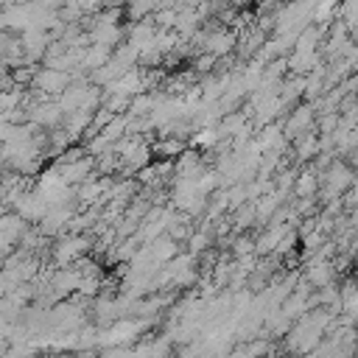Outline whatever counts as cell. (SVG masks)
Here are the masks:
<instances>
[{
  "mask_svg": "<svg viewBox=\"0 0 358 358\" xmlns=\"http://www.w3.org/2000/svg\"><path fill=\"white\" fill-rule=\"evenodd\" d=\"M333 324H336V316L327 308H313L291 324V330L285 333V347L294 355H310L327 338Z\"/></svg>",
  "mask_w": 358,
  "mask_h": 358,
  "instance_id": "1",
  "label": "cell"
},
{
  "mask_svg": "<svg viewBox=\"0 0 358 358\" xmlns=\"http://www.w3.org/2000/svg\"><path fill=\"white\" fill-rule=\"evenodd\" d=\"M90 249H92V238L90 235H64L50 249V257H53L56 268H70L78 260H84Z\"/></svg>",
  "mask_w": 358,
  "mask_h": 358,
  "instance_id": "2",
  "label": "cell"
},
{
  "mask_svg": "<svg viewBox=\"0 0 358 358\" xmlns=\"http://www.w3.org/2000/svg\"><path fill=\"white\" fill-rule=\"evenodd\" d=\"M87 322V313H84V305L76 302V299H62L50 308V330H59V333H73V330H81Z\"/></svg>",
  "mask_w": 358,
  "mask_h": 358,
  "instance_id": "3",
  "label": "cell"
},
{
  "mask_svg": "<svg viewBox=\"0 0 358 358\" xmlns=\"http://www.w3.org/2000/svg\"><path fill=\"white\" fill-rule=\"evenodd\" d=\"M64 112L56 101H34L28 106V123H34L39 131H56L59 126H64Z\"/></svg>",
  "mask_w": 358,
  "mask_h": 358,
  "instance_id": "4",
  "label": "cell"
},
{
  "mask_svg": "<svg viewBox=\"0 0 358 358\" xmlns=\"http://www.w3.org/2000/svg\"><path fill=\"white\" fill-rule=\"evenodd\" d=\"M352 182H355V173H352V168H350L347 162H341V159H333V165H330L327 171H322L324 196H327L330 201L338 199V196H344V193H350Z\"/></svg>",
  "mask_w": 358,
  "mask_h": 358,
  "instance_id": "5",
  "label": "cell"
},
{
  "mask_svg": "<svg viewBox=\"0 0 358 358\" xmlns=\"http://www.w3.org/2000/svg\"><path fill=\"white\" fill-rule=\"evenodd\" d=\"M238 48V34L229 28H213L204 31V42H201V53L213 56V59H224L227 53H232Z\"/></svg>",
  "mask_w": 358,
  "mask_h": 358,
  "instance_id": "6",
  "label": "cell"
},
{
  "mask_svg": "<svg viewBox=\"0 0 358 358\" xmlns=\"http://www.w3.org/2000/svg\"><path fill=\"white\" fill-rule=\"evenodd\" d=\"M313 129H316V109L308 106V103L296 106V109L288 115V120L282 123V134H285V140H291V143H294L296 137L313 131Z\"/></svg>",
  "mask_w": 358,
  "mask_h": 358,
  "instance_id": "7",
  "label": "cell"
},
{
  "mask_svg": "<svg viewBox=\"0 0 358 358\" xmlns=\"http://www.w3.org/2000/svg\"><path fill=\"white\" fill-rule=\"evenodd\" d=\"M336 263H330V260H308V266H305V274H302V280L308 282V285H313V288H327V285H333L336 282Z\"/></svg>",
  "mask_w": 358,
  "mask_h": 358,
  "instance_id": "8",
  "label": "cell"
},
{
  "mask_svg": "<svg viewBox=\"0 0 358 358\" xmlns=\"http://www.w3.org/2000/svg\"><path fill=\"white\" fill-rule=\"evenodd\" d=\"M148 252H151V257H154V263H159V266H168L171 260H176L182 252H179V243L173 241V238H168V235H159L157 241H151L148 243Z\"/></svg>",
  "mask_w": 358,
  "mask_h": 358,
  "instance_id": "9",
  "label": "cell"
},
{
  "mask_svg": "<svg viewBox=\"0 0 358 358\" xmlns=\"http://www.w3.org/2000/svg\"><path fill=\"white\" fill-rule=\"evenodd\" d=\"M112 59V50L109 48H101V45H87L84 53H81V70L90 76L95 70H101L106 62Z\"/></svg>",
  "mask_w": 358,
  "mask_h": 358,
  "instance_id": "10",
  "label": "cell"
},
{
  "mask_svg": "<svg viewBox=\"0 0 358 358\" xmlns=\"http://www.w3.org/2000/svg\"><path fill=\"white\" fill-rule=\"evenodd\" d=\"M319 182H322V173L310 165V168H305V171H299V173H296L294 193H296L299 199H313V193L319 190Z\"/></svg>",
  "mask_w": 358,
  "mask_h": 358,
  "instance_id": "11",
  "label": "cell"
},
{
  "mask_svg": "<svg viewBox=\"0 0 358 358\" xmlns=\"http://www.w3.org/2000/svg\"><path fill=\"white\" fill-rule=\"evenodd\" d=\"M294 157L302 159V162L310 159V157H319V131L316 129L294 140Z\"/></svg>",
  "mask_w": 358,
  "mask_h": 358,
  "instance_id": "12",
  "label": "cell"
},
{
  "mask_svg": "<svg viewBox=\"0 0 358 358\" xmlns=\"http://www.w3.org/2000/svg\"><path fill=\"white\" fill-rule=\"evenodd\" d=\"M232 257H235V260L255 257V238H249V235H235V238H232Z\"/></svg>",
  "mask_w": 358,
  "mask_h": 358,
  "instance_id": "13",
  "label": "cell"
},
{
  "mask_svg": "<svg viewBox=\"0 0 358 358\" xmlns=\"http://www.w3.org/2000/svg\"><path fill=\"white\" fill-rule=\"evenodd\" d=\"M157 8H159V3H131V6H126V14H129L134 22H145V17L154 14Z\"/></svg>",
  "mask_w": 358,
  "mask_h": 358,
  "instance_id": "14",
  "label": "cell"
},
{
  "mask_svg": "<svg viewBox=\"0 0 358 358\" xmlns=\"http://www.w3.org/2000/svg\"><path fill=\"white\" fill-rule=\"evenodd\" d=\"M221 140V134H218V129L213 126V129H199L196 131V137H193V145H201V148H207V145H215Z\"/></svg>",
  "mask_w": 358,
  "mask_h": 358,
  "instance_id": "15",
  "label": "cell"
},
{
  "mask_svg": "<svg viewBox=\"0 0 358 358\" xmlns=\"http://www.w3.org/2000/svg\"><path fill=\"white\" fill-rule=\"evenodd\" d=\"M296 243H299V232H296V229H291V232H285V238L280 241V246L274 249V255H277V257H282V255H291V252L296 249Z\"/></svg>",
  "mask_w": 358,
  "mask_h": 358,
  "instance_id": "16",
  "label": "cell"
},
{
  "mask_svg": "<svg viewBox=\"0 0 358 358\" xmlns=\"http://www.w3.org/2000/svg\"><path fill=\"white\" fill-rule=\"evenodd\" d=\"M215 62H218V59H213V56H207V53L199 56V59H196V73H210Z\"/></svg>",
  "mask_w": 358,
  "mask_h": 358,
  "instance_id": "17",
  "label": "cell"
},
{
  "mask_svg": "<svg viewBox=\"0 0 358 358\" xmlns=\"http://www.w3.org/2000/svg\"><path fill=\"white\" fill-rule=\"evenodd\" d=\"M3 299H6V291H3V288H0V305H3Z\"/></svg>",
  "mask_w": 358,
  "mask_h": 358,
  "instance_id": "18",
  "label": "cell"
},
{
  "mask_svg": "<svg viewBox=\"0 0 358 358\" xmlns=\"http://www.w3.org/2000/svg\"><path fill=\"white\" fill-rule=\"evenodd\" d=\"M355 280H358V266H355Z\"/></svg>",
  "mask_w": 358,
  "mask_h": 358,
  "instance_id": "19",
  "label": "cell"
},
{
  "mask_svg": "<svg viewBox=\"0 0 358 358\" xmlns=\"http://www.w3.org/2000/svg\"><path fill=\"white\" fill-rule=\"evenodd\" d=\"M285 358H296V355H285Z\"/></svg>",
  "mask_w": 358,
  "mask_h": 358,
  "instance_id": "20",
  "label": "cell"
}]
</instances>
